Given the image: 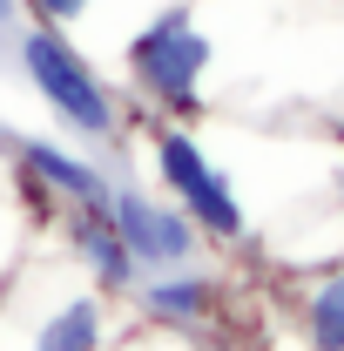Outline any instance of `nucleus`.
<instances>
[{
	"label": "nucleus",
	"instance_id": "1",
	"mask_svg": "<svg viewBox=\"0 0 344 351\" xmlns=\"http://www.w3.org/2000/svg\"><path fill=\"white\" fill-rule=\"evenodd\" d=\"M14 68L27 75L34 101H41L68 135L101 142V149H108V142H122V129H129V101H122V88L108 82L82 47L68 41V27L27 21V27L14 34Z\"/></svg>",
	"mask_w": 344,
	"mask_h": 351
},
{
	"label": "nucleus",
	"instance_id": "2",
	"mask_svg": "<svg viewBox=\"0 0 344 351\" xmlns=\"http://www.w3.org/2000/svg\"><path fill=\"white\" fill-rule=\"evenodd\" d=\"M210 61H216V41L203 34V21H196L189 0L156 7V14L129 34V88L162 115V122H189V115H203Z\"/></svg>",
	"mask_w": 344,
	"mask_h": 351
},
{
	"label": "nucleus",
	"instance_id": "3",
	"mask_svg": "<svg viewBox=\"0 0 344 351\" xmlns=\"http://www.w3.org/2000/svg\"><path fill=\"white\" fill-rule=\"evenodd\" d=\"M149 169L162 182V196H175L189 223L203 230V243H243L250 237V210L236 196V176L196 142L189 122H156L149 129Z\"/></svg>",
	"mask_w": 344,
	"mask_h": 351
},
{
	"label": "nucleus",
	"instance_id": "4",
	"mask_svg": "<svg viewBox=\"0 0 344 351\" xmlns=\"http://www.w3.org/2000/svg\"><path fill=\"white\" fill-rule=\"evenodd\" d=\"M108 217H115V230H122V243H129V257H135L142 277L149 270H182V263L203 257V230L189 223V210L175 196L142 189L135 176H115L108 182Z\"/></svg>",
	"mask_w": 344,
	"mask_h": 351
},
{
	"label": "nucleus",
	"instance_id": "5",
	"mask_svg": "<svg viewBox=\"0 0 344 351\" xmlns=\"http://www.w3.org/2000/svg\"><path fill=\"white\" fill-rule=\"evenodd\" d=\"M27 324H21V351H101L108 345V298L75 277H47V298H27Z\"/></svg>",
	"mask_w": 344,
	"mask_h": 351
},
{
	"label": "nucleus",
	"instance_id": "6",
	"mask_svg": "<svg viewBox=\"0 0 344 351\" xmlns=\"http://www.w3.org/2000/svg\"><path fill=\"white\" fill-rule=\"evenodd\" d=\"M7 149H14V169H21V182L34 189V196H47V203H61V210H75V203H108V182L115 176L101 169V162H88V156H75L68 142H47V135H7Z\"/></svg>",
	"mask_w": 344,
	"mask_h": 351
},
{
	"label": "nucleus",
	"instance_id": "7",
	"mask_svg": "<svg viewBox=\"0 0 344 351\" xmlns=\"http://www.w3.org/2000/svg\"><path fill=\"white\" fill-rule=\"evenodd\" d=\"M61 237H68V257L82 263V277L101 291V298H122V291H135V257L129 243H122V230H115V217H108V203H75L68 217H61Z\"/></svg>",
	"mask_w": 344,
	"mask_h": 351
},
{
	"label": "nucleus",
	"instance_id": "8",
	"mask_svg": "<svg viewBox=\"0 0 344 351\" xmlns=\"http://www.w3.org/2000/svg\"><path fill=\"white\" fill-rule=\"evenodd\" d=\"M135 304H142L149 324L196 331V324H210L216 304H223V277H216V270H196V263H182V270H149V277H135Z\"/></svg>",
	"mask_w": 344,
	"mask_h": 351
},
{
	"label": "nucleus",
	"instance_id": "9",
	"mask_svg": "<svg viewBox=\"0 0 344 351\" xmlns=\"http://www.w3.org/2000/svg\"><path fill=\"white\" fill-rule=\"evenodd\" d=\"M297 338H304V351H344V263L304 277V291H297Z\"/></svg>",
	"mask_w": 344,
	"mask_h": 351
},
{
	"label": "nucleus",
	"instance_id": "10",
	"mask_svg": "<svg viewBox=\"0 0 344 351\" xmlns=\"http://www.w3.org/2000/svg\"><path fill=\"white\" fill-rule=\"evenodd\" d=\"M88 7H95V0H27V21H47V27H75V21H88Z\"/></svg>",
	"mask_w": 344,
	"mask_h": 351
},
{
	"label": "nucleus",
	"instance_id": "11",
	"mask_svg": "<svg viewBox=\"0 0 344 351\" xmlns=\"http://www.w3.org/2000/svg\"><path fill=\"white\" fill-rule=\"evenodd\" d=\"M27 27V0H0V41H14Z\"/></svg>",
	"mask_w": 344,
	"mask_h": 351
},
{
	"label": "nucleus",
	"instance_id": "12",
	"mask_svg": "<svg viewBox=\"0 0 344 351\" xmlns=\"http://www.w3.org/2000/svg\"><path fill=\"white\" fill-rule=\"evenodd\" d=\"M7 135H14V122H0V142H7Z\"/></svg>",
	"mask_w": 344,
	"mask_h": 351
}]
</instances>
